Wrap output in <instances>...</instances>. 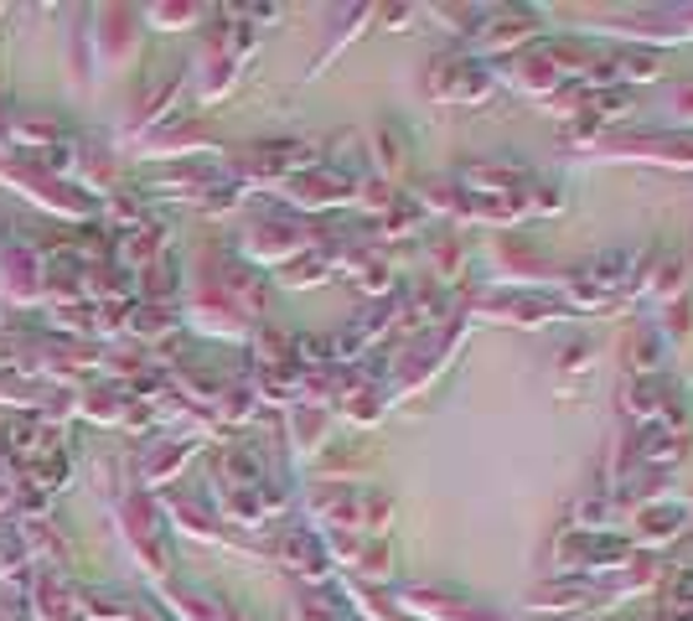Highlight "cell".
Listing matches in <instances>:
<instances>
[{"label":"cell","mask_w":693,"mask_h":621,"mask_svg":"<svg viewBox=\"0 0 693 621\" xmlns=\"http://www.w3.org/2000/svg\"><path fill=\"white\" fill-rule=\"evenodd\" d=\"M0 296L17 306L42 301V265H37L32 249H21V244L0 249Z\"/></svg>","instance_id":"6da1fadb"},{"label":"cell","mask_w":693,"mask_h":621,"mask_svg":"<svg viewBox=\"0 0 693 621\" xmlns=\"http://www.w3.org/2000/svg\"><path fill=\"white\" fill-rule=\"evenodd\" d=\"M125 528H130V544L141 549V559L151 570H166V518L151 508V497H130L125 503Z\"/></svg>","instance_id":"7a4b0ae2"},{"label":"cell","mask_w":693,"mask_h":621,"mask_svg":"<svg viewBox=\"0 0 693 621\" xmlns=\"http://www.w3.org/2000/svg\"><path fill=\"white\" fill-rule=\"evenodd\" d=\"M58 451H63L58 446V431H52V420H42V414H27V420H17V425L6 431V456L21 462V472L58 456Z\"/></svg>","instance_id":"3957f363"},{"label":"cell","mask_w":693,"mask_h":621,"mask_svg":"<svg viewBox=\"0 0 693 621\" xmlns=\"http://www.w3.org/2000/svg\"><path fill=\"white\" fill-rule=\"evenodd\" d=\"M83 290H89V265L79 255H58L42 270V296H52L58 306H73L83 301Z\"/></svg>","instance_id":"277c9868"},{"label":"cell","mask_w":693,"mask_h":621,"mask_svg":"<svg viewBox=\"0 0 693 621\" xmlns=\"http://www.w3.org/2000/svg\"><path fill=\"white\" fill-rule=\"evenodd\" d=\"M17 544L27 549V559H42L48 570H63L68 544H63V534H58L48 518H21V524H17Z\"/></svg>","instance_id":"5b68a950"},{"label":"cell","mask_w":693,"mask_h":621,"mask_svg":"<svg viewBox=\"0 0 693 621\" xmlns=\"http://www.w3.org/2000/svg\"><path fill=\"white\" fill-rule=\"evenodd\" d=\"M6 135H11L17 145H27V151H48V145L63 141V125H58L52 114H27V110H17V114H6Z\"/></svg>","instance_id":"8992f818"},{"label":"cell","mask_w":693,"mask_h":621,"mask_svg":"<svg viewBox=\"0 0 693 621\" xmlns=\"http://www.w3.org/2000/svg\"><path fill=\"white\" fill-rule=\"evenodd\" d=\"M73 611H79V601H73V586H68L63 570H42V580H37V617L48 621H73Z\"/></svg>","instance_id":"52a82bcc"},{"label":"cell","mask_w":693,"mask_h":621,"mask_svg":"<svg viewBox=\"0 0 693 621\" xmlns=\"http://www.w3.org/2000/svg\"><path fill=\"white\" fill-rule=\"evenodd\" d=\"M166 244V228L156 224H135L125 228V239H120V259H125V270H135V265H156V249Z\"/></svg>","instance_id":"ba28073f"},{"label":"cell","mask_w":693,"mask_h":621,"mask_svg":"<svg viewBox=\"0 0 693 621\" xmlns=\"http://www.w3.org/2000/svg\"><path fill=\"white\" fill-rule=\"evenodd\" d=\"M306 161H311L306 145H269V151L254 156V172L259 176H285V172H296V166H306Z\"/></svg>","instance_id":"9c48e42d"},{"label":"cell","mask_w":693,"mask_h":621,"mask_svg":"<svg viewBox=\"0 0 693 621\" xmlns=\"http://www.w3.org/2000/svg\"><path fill=\"white\" fill-rule=\"evenodd\" d=\"M125 404H130L125 389H89L83 394V414L89 420H125Z\"/></svg>","instance_id":"30bf717a"},{"label":"cell","mask_w":693,"mask_h":621,"mask_svg":"<svg viewBox=\"0 0 693 621\" xmlns=\"http://www.w3.org/2000/svg\"><path fill=\"white\" fill-rule=\"evenodd\" d=\"M125 327L135 337H161L166 327H172V311L166 306H151V301H141L135 311H125Z\"/></svg>","instance_id":"8fae6325"},{"label":"cell","mask_w":693,"mask_h":621,"mask_svg":"<svg viewBox=\"0 0 693 621\" xmlns=\"http://www.w3.org/2000/svg\"><path fill=\"white\" fill-rule=\"evenodd\" d=\"M52 327L73 337L94 332V301H73V306H52Z\"/></svg>","instance_id":"7c38bea8"},{"label":"cell","mask_w":693,"mask_h":621,"mask_svg":"<svg viewBox=\"0 0 693 621\" xmlns=\"http://www.w3.org/2000/svg\"><path fill=\"white\" fill-rule=\"evenodd\" d=\"M27 570H32L27 549L17 544V534H6V539H0V580H6V586H17V580H27Z\"/></svg>","instance_id":"4fadbf2b"},{"label":"cell","mask_w":693,"mask_h":621,"mask_svg":"<svg viewBox=\"0 0 693 621\" xmlns=\"http://www.w3.org/2000/svg\"><path fill=\"white\" fill-rule=\"evenodd\" d=\"M89 290L120 306V296L130 290V275H120V265H94V270H89Z\"/></svg>","instance_id":"5bb4252c"},{"label":"cell","mask_w":693,"mask_h":621,"mask_svg":"<svg viewBox=\"0 0 693 621\" xmlns=\"http://www.w3.org/2000/svg\"><path fill=\"white\" fill-rule=\"evenodd\" d=\"M285 555H290V565H296V570H306V575H316L321 570V549H316V539L311 534H285Z\"/></svg>","instance_id":"9a60e30c"},{"label":"cell","mask_w":693,"mask_h":621,"mask_svg":"<svg viewBox=\"0 0 693 621\" xmlns=\"http://www.w3.org/2000/svg\"><path fill=\"white\" fill-rule=\"evenodd\" d=\"M182 462H187V446H156L151 456H145L141 472H145V482H166Z\"/></svg>","instance_id":"2e32d148"},{"label":"cell","mask_w":693,"mask_h":621,"mask_svg":"<svg viewBox=\"0 0 693 621\" xmlns=\"http://www.w3.org/2000/svg\"><path fill=\"white\" fill-rule=\"evenodd\" d=\"M141 290H145V301L151 306H161V296H172L176 290V265H145V275H141Z\"/></svg>","instance_id":"e0dca14e"},{"label":"cell","mask_w":693,"mask_h":621,"mask_svg":"<svg viewBox=\"0 0 693 621\" xmlns=\"http://www.w3.org/2000/svg\"><path fill=\"white\" fill-rule=\"evenodd\" d=\"M83 611L94 621H125V611H130V601H120V596H110V590H94L89 601H79Z\"/></svg>","instance_id":"ac0fdd59"},{"label":"cell","mask_w":693,"mask_h":621,"mask_svg":"<svg viewBox=\"0 0 693 621\" xmlns=\"http://www.w3.org/2000/svg\"><path fill=\"white\" fill-rule=\"evenodd\" d=\"M337 617V606L327 601V596H306V601H300V621H331Z\"/></svg>","instance_id":"d6986e66"},{"label":"cell","mask_w":693,"mask_h":621,"mask_svg":"<svg viewBox=\"0 0 693 621\" xmlns=\"http://www.w3.org/2000/svg\"><path fill=\"white\" fill-rule=\"evenodd\" d=\"M151 17H156V27H187L182 17H192V6H156Z\"/></svg>","instance_id":"ffe728a7"},{"label":"cell","mask_w":693,"mask_h":621,"mask_svg":"<svg viewBox=\"0 0 693 621\" xmlns=\"http://www.w3.org/2000/svg\"><path fill=\"white\" fill-rule=\"evenodd\" d=\"M6 621H32V617L27 611H6Z\"/></svg>","instance_id":"44dd1931"},{"label":"cell","mask_w":693,"mask_h":621,"mask_svg":"<svg viewBox=\"0 0 693 621\" xmlns=\"http://www.w3.org/2000/svg\"><path fill=\"white\" fill-rule=\"evenodd\" d=\"M6 503H11V487H0V508H6Z\"/></svg>","instance_id":"7402d4cb"}]
</instances>
